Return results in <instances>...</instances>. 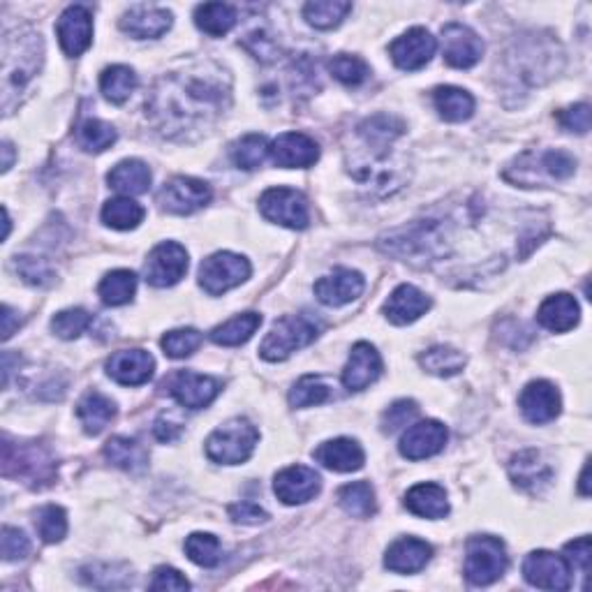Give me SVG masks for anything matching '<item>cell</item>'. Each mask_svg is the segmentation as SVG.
Masks as SVG:
<instances>
[{"label":"cell","mask_w":592,"mask_h":592,"mask_svg":"<svg viewBox=\"0 0 592 592\" xmlns=\"http://www.w3.org/2000/svg\"><path fill=\"white\" fill-rule=\"evenodd\" d=\"M433 555V546L426 544L424 539L403 537L389 546L384 555V567L396 574H417L428 565Z\"/></svg>","instance_id":"cell-27"},{"label":"cell","mask_w":592,"mask_h":592,"mask_svg":"<svg viewBox=\"0 0 592 592\" xmlns=\"http://www.w3.org/2000/svg\"><path fill=\"white\" fill-rule=\"evenodd\" d=\"M417 414H419V407L414 401H407V398H403V401H396L387 412L382 414V431L384 433L401 431V428L410 424Z\"/></svg>","instance_id":"cell-53"},{"label":"cell","mask_w":592,"mask_h":592,"mask_svg":"<svg viewBox=\"0 0 592 592\" xmlns=\"http://www.w3.org/2000/svg\"><path fill=\"white\" fill-rule=\"evenodd\" d=\"M405 132L396 116L377 114L366 118L357 128V146L350 151V174L368 188L391 192L398 188V169L391 167V151L396 139Z\"/></svg>","instance_id":"cell-2"},{"label":"cell","mask_w":592,"mask_h":592,"mask_svg":"<svg viewBox=\"0 0 592 592\" xmlns=\"http://www.w3.org/2000/svg\"><path fill=\"white\" fill-rule=\"evenodd\" d=\"M266 158H269V142L262 135H246L232 148L234 165L239 169H246V172L262 167Z\"/></svg>","instance_id":"cell-45"},{"label":"cell","mask_w":592,"mask_h":592,"mask_svg":"<svg viewBox=\"0 0 592 592\" xmlns=\"http://www.w3.org/2000/svg\"><path fill=\"white\" fill-rule=\"evenodd\" d=\"M588 472H590V465L586 463V468H583V472H581V484H579V486H581V495H586V498L590 495V488H588Z\"/></svg>","instance_id":"cell-63"},{"label":"cell","mask_w":592,"mask_h":592,"mask_svg":"<svg viewBox=\"0 0 592 592\" xmlns=\"http://www.w3.org/2000/svg\"><path fill=\"white\" fill-rule=\"evenodd\" d=\"M155 361L144 350H121L107 359V373L123 387H142L153 377Z\"/></svg>","instance_id":"cell-23"},{"label":"cell","mask_w":592,"mask_h":592,"mask_svg":"<svg viewBox=\"0 0 592 592\" xmlns=\"http://www.w3.org/2000/svg\"><path fill=\"white\" fill-rule=\"evenodd\" d=\"M581 308L572 294H553L537 310V322L553 333H565L579 324Z\"/></svg>","instance_id":"cell-30"},{"label":"cell","mask_w":592,"mask_h":592,"mask_svg":"<svg viewBox=\"0 0 592 592\" xmlns=\"http://www.w3.org/2000/svg\"><path fill=\"white\" fill-rule=\"evenodd\" d=\"M329 72L345 86H361L368 79V65L357 56L338 54L329 61Z\"/></svg>","instance_id":"cell-51"},{"label":"cell","mask_w":592,"mask_h":592,"mask_svg":"<svg viewBox=\"0 0 592 592\" xmlns=\"http://www.w3.org/2000/svg\"><path fill=\"white\" fill-rule=\"evenodd\" d=\"M518 407H521L523 417L528 419L530 424H549V421H553L560 414V391L546 380L530 382L528 387L523 389L521 398H518Z\"/></svg>","instance_id":"cell-21"},{"label":"cell","mask_w":592,"mask_h":592,"mask_svg":"<svg viewBox=\"0 0 592 592\" xmlns=\"http://www.w3.org/2000/svg\"><path fill=\"white\" fill-rule=\"evenodd\" d=\"M151 590H169V592H183L190 588V581L174 567H158L151 579Z\"/></svg>","instance_id":"cell-56"},{"label":"cell","mask_w":592,"mask_h":592,"mask_svg":"<svg viewBox=\"0 0 592 592\" xmlns=\"http://www.w3.org/2000/svg\"><path fill=\"white\" fill-rule=\"evenodd\" d=\"M227 512L234 523L241 525H259L269 518V514L262 507H257L255 502H236V505H229Z\"/></svg>","instance_id":"cell-59"},{"label":"cell","mask_w":592,"mask_h":592,"mask_svg":"<svg viewBox=\"0 0 592 592\" xmlns=\"http://www.w3.org/2000/svg\"><path fill=\"white\" fill-rule=\"evenodd\" d=\"M160 345L169 359H185L202 345V333L197 329H174L165 333Z\"/></svg>","instance_id":"cell-52"},{"label":"cell","mask_w":592,"mask_h":592,"mask_svg":"<svg viewBox=\"0 0 592 592\" xmlns=\"http://www.w3.org/2000/svg\"><path fill=\"white\" fill-rule=\"evenodd\" d=\"M405 507L407 512H412L414 516L438 521V518H444L449 514L447 491L438 484H417L407 491Z\"/></svg>","instance_id":"cell-31"},{"label":"cell","mask_w":592,"mask_h":592,"mask_svg":"<svg viewBox=\"0 0 592 592\" xmlns=\"http://www.w3.org/2000/svg\"><path fill=\"white\" fill-rule=\"evenodd\" d=\"M185 555L199 567H216L222 560L218 537L211 532H195L185 539Z\"/></svg>","instance_id":"cell-46"},{"label":"cell","mask_w":592,"mask_h":592,"mask_svg":"<svg viewBox=\"0 0 592 592\" xmlns=\"http://www.w3.org/2000/svg\"><path fill=\"white\" fill-rule=\"evenodd\" d=\"M315 461L333 472H357L364 468L366 454L357 440L336 438L322 442L320 447L315 449Z\"/></svg>","instance_id":"cell-29"},{"label":"cell","mask_w":592,"mask_h":592,"mask_svg":"<svg viewBox=\"0 0 592 592\" xmlns=\"http://www.w3.org/2000/svg\"><path fill=\"white\" fill-rule=\"evenodd\" d=\"M364 276L352 269H333L315 283V296L324 306H345L364 294Z\"/></svg>","instance_id":"cell-22"},{"label":"cell","mask_w":592,"mask_h":592,"mask_svg":"<svg viewBox=\"0 0 592 592\" xmlns=\"http://www.w3.org/2000/svg\"><path fill=\"white\" fill-rule=\"evenodd\" d=\"M447 438H449L447 426L435 419H426L407 428L401 438V444H398V449H401V454L407 458V461H424V458L440 454L444 444H447Z\"/></svg>","instance_id":"cell-17"},{"label":"cell","mask_w":592,"mask_h":592,"mask_svg":"<svg viewBox=\"0 0 592 592\" xmlns=\"http://www.w3.org/2000/svg\"><path fill=\"white\" fill-rule=\"evenodd\" d=\"M431 308V299L414 285H401L389 294L387 303H384L382 313L391 324L405 327V324L417 322L421 315H426V310Z\"/></svg>","instance_id":"cell-26"},{"label":"cell","mask_w":592,"mask_h":592,"mask_svg":"<svg viewBox=\"0 0 592 592\" xmlns=\"http://www.w3.org/2000/svg\"><path fill=\"white\" fill-rule=\"evenodd\" d=\"M419 364L424 366L431 375H440V377H451L458 375L465 366V357L463 352L454 350L449 345H435L431 350H426L419 357Z\"/></svg>","instance_id":"cell-43"},{"label":"cell","mask_w":592,"mask_h":592,"mask_svg":"<svg viewBox=\"0 0 592 592\" xmlns=\"http://www.w3.org/2000/svg\"><path fill=\"white\" fill-rule=\"evenodd\" d=\"M0 544H3L5 562L24 560L26 555L31 553V542H28V537L17 528H10V525H5L3 528V539H0Z\"/></svg>","instance_id":"cell-54"},{"label":"cell","mask_w":592,"mask_h":592,"mask_svg":"<svg viewBox=\"0 0 592 592\" xmlns=\"http://www.w3.org/2000/svg\"><path fill=\"white\" fill-rule=\"evenodd\" d=\"M530 160H535L532 165L539 167V174H544L546 179H569L576 172V160L565 151H544L542 155L530 153Z\"/></svg>","instance_id":"cell-48"},{"label":"cell","mask_w":592,"mask_h":592,"mask_svg":"<svg viewBox=\"0 0 592 592\" xmlns=\"http://www.w3.org/2000/svg\"><path fill=\"white\" fill-rule=\"evenodd\" d=\"M317 336H320V324L310 315H285L273 324L271 333L259 347V354L266 361H285L296 350L308 347Z\"/></svg>","instance_id":"cell-5"},{"label":"cell","mask_w":592,"mask_h":592,"mask_svg":"<svg viewBox=\"0 0 592 592\" xmlns=\"http://www.w3.org/2000/svg\"><path fill=\"white\" fill-rule=\"evenodd\" d=\"M259 324H262V315H259V313L236 315V317H232V320H227L225 324H220V327L213 329L211 331V340L216 345H222V347L243 345V343H248V340L255 336Z\"/></svg>","instance_id":"cell-35"},{"label":"cell","mask_w":592,"mask_h":592,"mask_svg":"<svg viewBox=\"0 0 592 592\" xmlns=\"http://www.w3.org/2000/svg\"><path fill=\"white\" fill-rule=\"evenodd\" d=\"M220 389L222 384L216 377L192 373V370L176 373L172 380H169V394L179 401V405L188 407V410H204V407H209L216 401Z\"/></svg>","instance_id":"cell-18"},{"label":"cell","mask_w":592,"mask_h":592,"mask_svg":"<svg viewBox=\"0 0 592 592\" xmlns=\"http://www.w3.org/2000/svg\"><path fill=\"white\" fill-rule=\"evenodd\" d=\"M338 502L354 518H370L377 512L375 491L368 481H352L338 491Z\"/></svg>","instance_id":"cell-39"},{"label":"cell","mask_w":592,"mask_h":592,"mask_svg":"<svg viewBox=\"0 0 592 592\" xmlns=\"http://www.w3.org/2000/svg\"><path fill=\"white\" fill-rule=\"evenodd\" d=\"M509 558L498 537L477 535L465 544V579L472 586H491L507 572Z\"/></svg>","instance_id":"cell-8"},{"label":"cell","mask_w":592,"mask_h":592,"mask_svg":"<svg viewBox=\"0 0 592 592\" xmlns=\"http://www.w3.org/2000/svg\"><path fill=\"white\" fill-rule=\"evenodd\" d=\"M188 271V253L174 241H165L151 250L146 259L144 278L153 287H172Z\"/></svg>","instance_id":"cell-13"},{"label":"cell","mask_w":592,"mask_h":592,"mask_svg":"<svg viewBox=\"0 0 592 592\" xmlns=\"http://www.w3.org/2000/svg\"><path fill=\"white\" fill-rule=\"evenodd\" d=\"M259 433L248 419H232L216 428L206 440V456L213 463L239 465L246 463L257 447Z\"/></svg>","instance_id":"cell-7"},{"label":"cell","mask_w":592,"mask_h":592,"mask_svg":"<svg viewBox=\"0 0 592 592\" xmlns=\"http://www.w3.org/2000/svg\"><path fill=\"white\" fill-rule=\"evenodd\" d=\"M0 151H3V172H7V169L12 167V158H14V151H12V144H3V148H0Z\"/></svg>","instance_id":"cell-62"},{"label":"cell","mask_w":592,"mask_h":592,"mask_svg":"<svg viewBox=\"0 0 592 592\" xmlns=\"http://www.w3.org/2000/svg\"><path fill=\"white\" fill-rule=\"evenodd\" d=\"M100 299L107 306H125L137 292V276L128 269L107 273L100 283Z\"/></svg>","instance_id":"cell-41"},{"label":"cell","mask_w":592,"mask_h":592,"mask_svg":"<svg viewBox=\"0 0 592 592\" xmlns=\"http://www.w3.org/2000/svg\"><path fill=\"white\" fill-rule=\"evenodd\" d=\"M144 216H146L144 206L137 204L135 199L130 197L109 199V202L102 206V222L111 229H121V232L139 227V222L144 220Z\"/></svg>","instance_id":"cell-38"},{"label":"cell","mask_w":592,"mask_h":592,"mask_svg":"<svg viewBox=\"0 0 592 592\" xmlns=\"http://www.w3.org/2000/svg\"><path fill=\"white\" fill-rule=\"evenodd\" d=\"M42 65V37L37 33L5 35L3 40V107L14 93L24 91Z\"/></svg>","instance_id":"cell-4"},{"label":"cell","mask_w":592,"mask_h":592,"mask_svg":"<svg viewBox=\"0 0 592 592\" xmlns=\"http://www.w3.org/2000/svg\"><path fill=\"white\" fill-rule=\"evenodd\" d=\"M259 211L269 222L290 229H306L310 222L306 197L294 188H269L259 197Z\"/></svg>","instance_id":"cell-10"},{"label":"cell","mask_w":592,"mask_h":592,"mask_svg":"<svg viewBox=\"0 0 592 592\" xmlns=\"http://www.w3.org/2000/svg\"><path fill=\"white\" fill-rule=\"evenodd\" d=\"M269 158L283 169H306L320 160V146L301 132H283L269 144Z\"/></svg>","instance_id":"cell-16"},{"label":"cell","mask_w":592,"mask_h":592,"mask_svg":"<svg viewBox=\"0 0 592 592\" xmlns=\"http://www.w3.org/2000/svg\"><path fill=\"white\" fill-rule=\"evenodd\" d=\"M17 271L31 285H47L54 278V271L49 269V264L37 257H17Z\"/></svg>","instance_id":"cell-55"},{"label":"cell","mask_w":592,"mask_h":592,"mask_svg":"<svg viewBox=\"0 0 592 592\" xmlns=\"http://www.w3.org/2000/svg\"><path fill=\"white\" fill-rule=\"evenodd\" d=\"M229 102V81L213 65L165 77L151 95V114L165 135H183L216 118Z\"/></svg>","instance_id":"cell-1"},{"label":"cell","mask_w":592,"mask_h":592,"mask_svg":"<svg viewBox=\"0 0 592 592\" xmlns=\"http://www.w3.org/2000/svg\"><path fill=\"white\" fill-rule=\"evenodd\" d=\"M236 10L227 3H204L195 10V24L199 31L211 37L227 35L236 26Z\"/></svg>","instance_id":"cell-36"},{"label":"cell","mask_w":592,"mask_h":592,"mask_svg":"<svg viewBox=\"0 0 592 592\" xmlns=\"http://www.w3.org/2000/svg\"><path fill=\"white\" fill-rule=\"evenodd\" d=\"M181 431H183V426L179 424V421H174L172 417H169V414H162V417L155 421V426H153L155 438H158L160 442L176 440L181 435Z\"/></svg>","instance_id":"cell-60"},{"label":"cell","mask_w":592,"mask_h":592,"mask_svg":"<svg viewBox=\"0 0 592 592\" xmlns=\"http://www.w3.org/2000/svg\"><path fill=\"white\" fill-rule=\"evenodd\" d=\"M105 456L107 461H111L116 468L128 470V472H139L146 468L148 463V451L144 449V444L139 440L132 438H111L105 444Z\"/></svg>","instance_id":"cell-37"},{"label":"cell","mask_w":592,"mask_h":592,"mask_svg":"<svg viewBox=\"0 0 592 592\" xmlns=\"http://www.w3.org/2000/svg\"><path fill=\"white\" fill-rule=\"evenodd\" d=\"M558 121L565 130L579 132V135H586V132L590 130V107L586 105V102L569 107L565 111H560Z\"/></svg>","instance_id":"cell-57"},{"label":"cell","mask_w":592,"mask_h":592,"mask_svg":"<svg viewBox=\"0 0 592 592\" xmlns=\"http://www.w3.org/2000/svg\"><path fill=\"white\" fill-rule=\"evenodd\" d=\"M172 28V12L155 5H135L123 14L121 31L135 40H153Z\"/></svg>","instance_id":"cell-24"},{"label":"cell","mask_w":592,"mask_h":592,"mask_svg":"<svg viewBox=\"0 0 592 592\" xmlns=\"http://www.w3.org/2000/svg\"><path fill=\"white\" fill-rule=\"evenodd\" d=\"M565 560L572 569H581L583 576L590 574V537H579L565 546Z\"/></svg>","instance_id":"cell-58"},{"label":"cell","mask_w":592,"mask_h":592,"mask_svg":"<svg viewBox=\"0 0 592 592\" xmlns=\"http://www.w3.org/2000/svg\"><path fill=\"white\" fill-rule=\"evenodd\" d=\"M435 49H438L435 37L428 33L426 28L417 26V28H410V31L403 33L401 37H396V40L391 42L389 54H391V61H394L398 68L405 72H414L431 63V58L435 56Z\"/></svg>","instance_id":"cell-15"},{"label":"cell","mask_w":592,"mask_h":592,"mask_svg":"<svg viewBox=\"0 0 592 592\" xmlns=\"http://www.w3.org/2000/svg\"><path fill=\"white\" fill-rule=\"evenodd\" d=\"M382 248L387 253L405 259L414 264H428L447 253V239L444 229L435 220H417L410 227L396 229L389 236H384Z\"/></svg>","instance_id":"cell-3"},{"label":"cell","mask_w":592,"mask_h":592,"mask_svg":"<svg viewBox=\"0 0 592 592\" xmlns=\"http://www.w3.org/2000/svg\"><path fill=\"white\" fill-rule=\"evenodd\" d=\"M3 475L24 479L28 484L40 488L49 484L56 475V463L51 454L40 444H12L3 440Z\"/></svg>","instance_id":"cell-6"},{"label":"cell","mask_w":592,"mask_h":592,"mask_svg":"<svg viewBox=\"0 0 592 592\" xmlns=\"http://www.w3.org/2000/svg\"><path fill=\"white\" fill-rule=\"evenodd\" d=\"M14 310L10 308V306H3V340H7V338H12V333H14Z\"/></svg>","instance_id":"cell-61"},{"label":"cell","mask_w":592,"mask_h":592,"mask_svg":"<svg viewBox=\"0 0 592 592\" xmlns=\"http://www.w3.org/2000/svg\"><path fill=\"white\" fill-rule=\"evenodd\" d=\"M56 35L63 51L72 58L84 54L93 42V14L84 5H70L56 24Z\"/></svg>","instance_id":"cell-19"},{"label":"cell","mask_w":592,"mask_h":592,"mask_svg":"<svg viewBox=\"0 0 592 592\" xmlns=\"http://www.w3.org/2000/svg\"><path fill=\"white\" fill-rule=\"evenodd\" d=\"M250 278V264L246 257L234 253H216L199 266V285L206 294L220 296Z\"/></svg>","instance_id":"cell-9"},{"label":"cell","mask_w":592,"mask_h":592,"mask_svg":"<svg viewBox=\"0 0 592 592\" xmlns=\"http://www.w3.org/2000/svg\"><path fill=\"white\" fill-rule=\"evenodd\" d=\"M114 414L116 405L111 403V398L100 394V391H88L77 405V417L88 435H98L105 431L109 421L114 419Z\"/></svg>","instance_id":"cell-33"},{"label":"cell","mask_w":592,"mask_h":592,"mask_svg":"<svg viewBox=\"0 0 592 592\" xmlns=\"http://www.w3.org/2000/svg\"><path fill=\"white\" fill-rule=\"evenodd\" d=\"M350 12L352 3H347V0H313V3L303 7V17L310 26L320 28V31L336 28Z\"/></svg>","instance_id":"cell-42"},{"label":"cell","mask_w":592,"mask_h":592,"mask_svg":"<svg viewBox=\"0 0 592 592\" xmlns=\"http://www.w3.org/2000/svg\"><path fill=\"white\" fill-rule=\"evenodd\" d=\"M35 528H37V535H40L47 544L63 542V537L68 535V514H65L63 507H56V505L42 507L35 516Z\"/></svg>","instance_id":"cell-47"},{"label":"cell","mask_w":592,"mask_h":592,"mask_svg":"<svg viewBox=\"0 0 592 592\" xmlns=\"http://www.w3.org/2000/svg\"><path fill=\"white\" fill-rule=\"evenodd\" d=\"M442 54L451 68L470 70L484 56V42L463 24H447L442 28Z\"/></svg>","instance_id":"cell-14"},{"label":"cell","mask_w":592,"mask_h":592,"mask_svg":"<svg viewBox=\"0 0 592 592\" xmlns=\"http://www.w3.org/2000/svg\"><path fill=\"white\" fill-rule=\"evenodd\" d=\"M382 373L380 352L370 343H357L350 352V361L343 370V384L350 391H364Z\"/></svg>","instance_id":"cell-25"},{"label":"cell","mask_w":592,"mask_h":592,"mask_svg":"<svg viewBox=\"0 0 592 592\" xmlns=\"http://www.w3.org/2000/svg\"><path fill=\"white\" fill-rule=\"evenodd\" d=\"M107 183L125 197L144 195L151 188V169L142 160H123L107 174Z\"/></svg>","instance_id":"cell-32"},{"label":"cell","mask_w":592,"mask_h":592,"mask_svg":"<svg viewBox=\"0 0 592 592\" xmlns=\"http://www.w3.org/2000/svg\"><path fill=\"white\" fill-rule=\"evenodd\" d=\"M322 479L315 470L306 468V465H290V468L280 470L273 481V491L276 498L283 505H303L310 502L320 493Z\"/></svg>","instance_id":"cell-20"},{"label":"cell","mask_w":592,"mask_h":592,"mask_svg":"<svg viewBox=\"0 0 592 592\" xmlns=\"http://www.w3.org/2000/svg\"><path fill=\"white\" fill-rule=\"evenodd\" d=\"M329 398V387L322 377L317 375H303L290 391V405L292 407H313L322 405Z\"/></svg>","instance_id":"cell-49"},{"label":"cell","mask_w":592,"mask_h":592,"mask_svg":"<svg viewBox=\"0 0 592 592\" xmlns=\"http://www.w3.org/2000/svg\"><path fill=\"white\" fill-rule=\"evenodd\" d=\"M433 102H435V109H438V114L449 123H463L475 114V98L458 86L435 88Z\"/></svg>","instance_id":"cell-34"},{"label":"cell","mask_w":592,"mask_h":592,"mask_svg":"<svg viewBox=\"0 0 592 592\" xmlns=\"http://www.w3.org/2000/svg\"><path fill=\"white\" fill-rule=\"evenodd\" d=\"M509 475H512V481L518 488L528 493H539L551 484L553 472L537 449H523L509 463Z\"/></svg>","instance_id":"cell-28"},{"label":"cell","mask_w":592,"mask_h":592,"mask_svg":"<svg viewBox=\"0 0 592 592\" xmlns=\"http://www.w3.org/2000/svg\"><path fill=\"white\" fill-rule=\"evenodd\" d=\"M77 144L88 153H102L116 142V130L111 128L109 123L100 121V118H86L84 123L79 125L77 132Z\"/></svg>","instance_id":"cell-44"},{"label":"cell","mask_w":592,"mask_h":592,"mask_svg":"<svg viewBox=\"0 0 592 592\" xmlns=\"http://www.w3.org/2000/svg\"><path fill=\"white\" fill-rule=\"evenodd\" d=\"M523 576L530 586L542 590L572 588V567L565 555H555L551 551H532L523 560Z\"/></svg>","instance_id":"cell-12"},{"label":"cell","mask_w":592,"mask_h":592,"mask_svg":"<svg viewBox=\"0 0 592 592\" xmlns=\"http://www.w3.org/2000/svg\"><path fill=\"white\" fill-rule=\"evenodd\" d=\"M209 202V183L190 179V176H176V179L162 185V190L158 192V204L174 216H190V213L204 209Z\"/></svg>","instance_id":"cell-11"},{"label":"cell","mask_w":592,"mask_h":592,"mask_svg":"<svg viewBox=\"0 0 592 592\" xmlns=\"http://www.w3.org/2000/svg\"><path fill=\"white\" fill-rule=\"evenodd\" d=\"M137 88V74L128 65H111L100 74V91L114 105H123Z\"/></svg>","instance_id":"cell-40"},{"label":"cell","mask_w":592,"mask_h":592,"mask_svg":"<svg viewBox=\"0 0 592 592\" xmlns=\"http://www.w3.org/2000/svg\"><path fill=\"white\" fill-rule=\"evenodd\" d=\"M91 322H93V315L86 313L84 308H70V310H61V313L51 320V329H54L58 338L74 340L91 327Z\"/></svg>","instance_id":"cell-50"}]
</instances>
